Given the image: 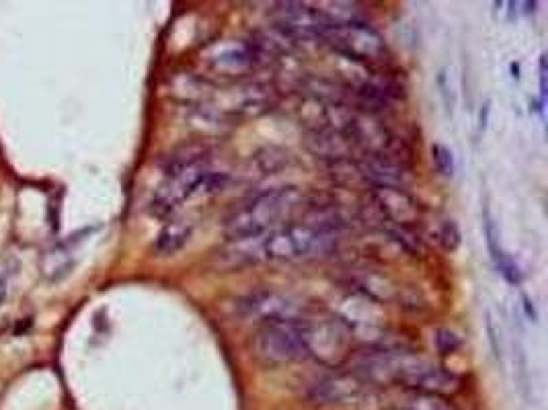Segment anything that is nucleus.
<instances>
[{
	"instance_id": "1",
	"label": "nucleus",
	"mask_w": 548,
	"mask_h": 410,
	"mask_svg": "<svg viewBox=\"0 0 548 410\" xmlns=\"http://www.w3.org/2000/svg\"><path fill=\"white\" fill-rule=\"evenodd\" d=\"M207 150L202 146L183 148L172 154L165 169V181L150 199V213L156 218H171L193 197H209L220 193L226 183V172L207 167Z\"/></svg>"
},
{
	"instance_id": "2",
	"label": "nucleus",
	"mask_w": 548,
	"mask_h": 410,
	"mask_svg": "<svg viewBox=\"0 0 548 410\" xmlns=\"http://www.w3.org/2000/svg\"><path fill=\"white\" fill-rule=\"evenodd\" d=\"M341 230L343 224L337 218L290 222L259 238L237 242V257L246 255L251 261L269 263L302 261L331 248L339 238Z\"/></svg>"
},
{
	"instance_id": "3",
	"label": "nucleus",
	"mask_w": 548,
	"mask_h": 410,
	"mask_svg": "<svg viewBox=\"0 0 548 410\" xmlns=\"http://www.w3.org/2000/svg\"><path fill=\"white\" fill-rule=\"evenodd\" d=\"M310 207V199L298 187L265 189L240 204L224 222V234L232 242L253 240L281 228Z\"/></svg>"
},
{
	"instance_id": "4",
	"label": "nucleus",
	"mask_w": 548,
	"mask_h": 410,
	"mask_svg": "<svg viewBox=\"0 0 548 410\" xmlns=\"http://www.w3.org/2000/svg\"><path fill=\"white\" fill-rule=\"evenodd\" d=\"M253 353L261 361L272 365L309 359V316L298 320L261 324L253 335Z\"/></svg>"
},
{
	"instance_id": "5",
	"label": "nucleus",
	"mask_w": 548,
	"mask_h": 410,
	"mask_svg": "<svg viewBox=\"0 0 548 410\" xmlns=\"http://www.w3.org/2000/svg\"><path fill=\"white\" fill-rule=\"evenodd\" d=\"M318 39H323L333 52L357 64L376 66L388 60V45L384 37L362 21L329 23L320 31Z\"/></svg>"
},
{
	"instance_id": "6",
	"label": "nucleus",
	"mask_w": 548,
	"mask_h": 410,
	"mask_svg": "<svg viewBox=\"0 0 548 410\" xmlns=\"http://www.w3.org/2000/svg\"><path fill=\"white\" fill-rule=\"evenodd\" d=\"M237 310L242 318L257 320V322H286V320H298L309 316L306 306L298 302L296 298L274 291V289H259L244 298H240Z\"/></svg>"
},
{
	"instance_id": "7",
	"label": "nucleus",
	"mask_w": 548,
	"mask_h": 410,
	"mask_svg": "<svg viewBox=\"0 0 548 410\" xmlns=\"http://www.w3.org/2000/svg\"><path fill=\"white\" fill-rule=\"evenodd\" d=\"M267 54L257 41H220L202 54L206 68L218 76H242L263 62Z\"/></svg>"
},
{
	"instance_id": "8",
	"label": "nucleus",
	"mask_w": 548,
	"mask_h": 410,
	"mask_svg": "<svg viewBox=\"0 0 548 410\" xmlns=\"http://www.w3.org/2000/svg\"><path fill=\"white\" fill-rule=\"evenodd\" d=\"M370 384L355 372H335L316 379L309 390V398L320 407L357 404L370 392Z\"/></svg>"
},
{
	"instance_id": "9",
	"label": "nucleus",
	"mask_w": 548,
	"mask_h": 410,
	"mask_svg": "<svg viewBox=\"0 0 548 410\" xmlns=\"http://www.w3.org/2000/svg\"><path fill=\"white\" fill-rule=\"evenodd\" d=\"M370 199L378 209L380 218L394 224V228L409 230L421 218V209H419L417 199L403 187L374 185V187H370Z\"/></svg>"
},
{
	"instance_id": "10",
	"label": "nucleus",
	"mask_w": 548,
	"mask_h": 410,
	"mask_svg": "<svg viewBox=\"0 0 548 410\" xmlns=\"http://www.w3.org/2000/svg\"><path fill=\"white\" fill-rule=\"evenodd\" d=\"M274 93L259 82L237 84L216 97V109L224 115H259L269 109Z\"/></svg>"
},
{
	"instance_id": "11",
	"label": "nucleus",
	"mask_w": 548,
	"mask_h": 410,
	"mask_svg": "<svg viewBox=\"0 0 548 410\" xmlns=\"http://www.w3.org/2000/svg\"><path fill=\"white\" fill-rule=\"evenodd\" d=\"M193 234V222L189 220H169L163 230L158 232L156 242H154V250L161 257H171L175 252H179Z\"/></svg>"
},
{
	"instance_id": "12",
	"label": "nucleus",
	"mask_w": 548,
	"mask_h": 410,
	"mask_svg": "<svg viewBox=\"0 0 548 410\" xmlns=\"http://www.w3.org/2000/svg\"><path fill=\"white\" fill-rule=\"evenodd\" d=\"M394 410H456L454 404H450L444 396H434V394H421V392H409L403 396Z\"/></svg>"
},
{
	"instance_id": "13",
	"label": "nucleus",
	"mask_w": 548,
	"mask_h": 410,
	"mask_svg": "<svg viewBox=\"0 0 548 410\" xmlns=\"http://www.w3.org/2000/svg\"><path fill=\"white\" fill-rule=\"evenodd\" d=\"M431 160L436 171L442 176H452L456 171V162H454V154L450 152V148H445L444 144H434L431 146Z\"/></svg>"
},
{
	"instance_id": "14",
	"label": "nucleus",
	"mask_w": 548,
	"mask_h": 410,
	"mask_svg": "<svg viewBox=\"0 0 548 410\" xmlns=\"http://www.w3.org/2000/svg\"><path fill=\"white\" fill-rule=\"evenodd\" d=\"M484 236H487V248L491 252V259H493V263H497L505 252H503L501 242H499V230H497L489 211L484 213Z\"/></svg>"
},
{
	"instance_id": "15",
	"label": "nucleus",
	"mask_w": 548,
	"mask_h": 410,
	"mask_svg": "<svg viewBox=\"0 0 548 410\" xmlns=\"http://www.w3.org/2000/svg\"><path fill=\"white\" fill-rule=\"evenodd\" d=\"M434 342H436V349H438V353H442V355L456 353V351L462 347L460 337H458L454 331H450V328H438V331H436V335H434Z\"/></svg>"
},
{
	"instance_id": "16",
	"label": "nucleus",
	"mask_w": 548,
	"mask_h": 410,
	"mask_svg": "<svg viewBox=\"0 0 548 410\" xmlns=\"http://www.w3.org/2000/svg\"><path fill=\"white\" fill-rule=\"evenodd\" d=\"M440 242L447 252H454L460 242H462V234H460V228L454 220H445L440 228Z\"/></svg>"
},
{
	"instance_id": "17",
	"label": "nucleus",
	"mask_w": 548,
	"mask_h": 410,
	"mask_svg": "<svg viewBox=\"0 0 548 410\" xmlns=\"http://www.w3.org/2000/svg\"><path fill=\"white\" fill-rule=\"evenodd\" d=\"M495 269L503 275V279H505L508 283H512V285H519V283H521V271H519L517 263H515L510 255H503V257L495 263Z\"/></svg>"
},
{
	"instance_id": "18",
	"label": "nucleus",
	"mask_w": 548,
	"mask_h": 410,
	"mask_svg": "<svg viewBox=\"0 0 548 410\" xmlns=\"http://www.w3.org/2000/svg\"><path fill=\"white\" fill-rule=\"evenodd\" d=\"M547 56H542L540 58V111H542V107H545V101H547Z\"/></svg>"
},
{
	"instance_id": "19",
	"label": "nucleus",
	"mask_w": 548,
	"mask_h": 410,
	"mask_svg": "<svg viewBox=\"0 0 548 410\" xmlns=\"http://www.w3.org/2000/svg\"><path fill=\"white\" fill-rule=\"evenodd\" d=\"M487 333H489V342H491V347H493L495 357L501 359V347L497 344V333H495V326H493V318H491V314H489V318H487Z\"/></svg>"
},
{
	"instance_id": "20",
	"label": "nucleus",
	"mask_w": 548,
	"mask_h": 410,
	"mask_svg": "<svg viewBox=\"0 0 548 410\" xmlns=\"http://www.w3.org/2000/svg\"><path fill=\"white\" fill-rule=\"evenodd\" d=\"M487 115H489V102H487L484 109L480 111V130H484V126H487Z\"/></svg>"
}]
</instances>
